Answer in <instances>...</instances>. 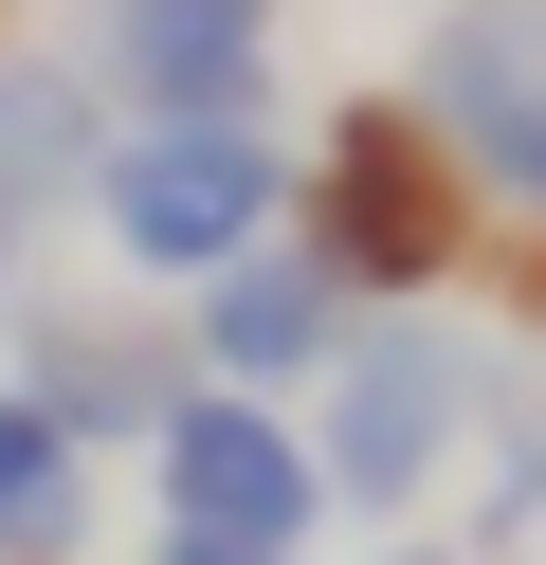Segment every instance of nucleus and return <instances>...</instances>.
I'll return each mask as SVG.
<instances>
[{"mask_svg": "<svg viewBox=\"0 0 546 565\" xmlns=\"http://www.w3.org/2000/svg\"><path fill=\"white\" fill-rule=\"evenodd\" d=\"M0 19H19V0H0ZM0 55H19V38H0Z\"/></svg>", "mask_w": 546, "mask_h": 565, "instance_id": "obj_15", "label": "nucleus"}, {"mask_svg": "<svg viewBox=\"0 0 546 565\" xmlns=\"http://www.w3.org/2000/svg\"><path fill=\"white\" fill-rule=\"evenodd\" d=\"M73 529H92V456L0 383V565H73Z\"/></svg>", "mask_w": 546, "mask_h": 565, "instance_id": "obj_10", "label": "nucleus"}, {"mask_svg": "<svg viewBox=\"0 0 546 565\" xmlns=\"http://www.w3.org/2000/svg\"><path fill=\"white\" fill-rule=\"evenodd\" d=\"M92 220H109L128 274L201 292V274H237L255 237H291V147H274V128H109Z\"/></svg>", "mask_w": 546, "mask_h": 565, "instance_id": "obj_3", "label": "nucleus"}, {"mask_svg": "<svg viewBox=\"0 0 546 565\" xmlns=\"http://www.w3.org/2000/svg\"><path fill=\"white\" fill-rule=\"evenodd\" d=\"M473 438H492V529H528L546 511V419L528 402H473Z\"/></svg>", "mask_w": 546, "mask_h": 565, "instance_id": "obj_11", "label": "nucleus"}, {"mask_svg": "<svg viewBox=\"0 0 546 565\" xmlns=\"http://www.w3.org/2000/svg\"><path fill=\"white\" fill-rule=\"evenodd\" d=\"M19 292H36V201L0 183V310H19Z\"/></svg>", "mask_w": 546, "mask_h": 565, "instance_id": "obj_12", "label": "nucleus"}, {"mask_svg": "<svg viewBox=\"0 0 546 565\" xmlns=\"http://www.w3.org/2000/svg\"><path fill=\"white\" fill-rule=\"evenodd\" d=\"M109 128H274V0H92Z\"/></svg>", "mask_w": 546, "mask_h": 565, "instance_id": "obj_6", "label": "nucleus"}, {"mask_svg": "<svg viewBox=\"0 0 546 565\" xmlns=\"http://www.w3.org/2000/svg\"><path fill=\"white\" fill-rule=\"evenodd\" d=\"M383 565H473V547H383Z\"/></svg>", "mask_w": 546, "mask_h": 565, "instance_id": "obj_14", "label": "nucleus"}, {"mask_svg": "<svg viewBox=\"0 0 546 565\" xmlns=\"http://www.w3.org/2000/svg\"><path fill=\"white\" fill-rule=\"evenodd\" d=\"M346 329H364V310L328 292L291 237H255L237 274H201V292H182V365H201V383H237V402H310Z\"/></svg>", "mask_w": 546, "mask_h": 565, "instance_id": "obj_8", "label": "nucleus"}, {"mask_svg": "<svg viewBox=\"0 0 546 565\" xmlns=\"http://www.w3.org/2000/svg\"><path fill=\"white\" fill-rule=\"evenodd\" d=\"M473 402H492V365H473L437 310H364V329L328 347V383H310L291 419H310V475H328V511H419V492L473 456Z\"/></svg>", "mask_w": 546, "mask_h": 565, "instance_id": "obj_2", "label": "nucleus"}, {"mask_svg": "<svg viewBox=\"0 0 546 565\" xmlns=\"http://www.w3.org/2000/svg\"><path fill=\"white\" fill-rule=\"evenodd\" d=\"M291 256L346 310H437L492 256V201H473V164L419 128V92H346V110H328V147L291 164Z\"/></svg>", "mask_w": 546, "mask_h": 565, "instance_id": "obj_1", "label": "nucleus"}, {"mask_svg": "<svg viewBox=\"0 0 546 565\" xmlns=\"http://www.w3.org/2000/svg\"><path fill=\"white\" fill-rule=\"evenodd\" d=\"M146 565H255V547H146Z\"/></svg>", "mask_w": 546, "mask_h": 565, "instance_id": "obj_13", "label": "nucleus"}, {"mask_svg": "<svg viewBox=\"0 0 546 565\" xmlns=\"http://www.w3.org/2000/svg\"><path fill=\"white\" fill-rule=\"evenodd\" d=\"M146 492H164V547H255V565H310L328 475H310V419L237 402V383H182L164 438H146Z\"/></svg>", "mask_w": 546, "mask_h": 565, "instance_id": "obj_4", "label": "nucleus"}, {"mask_svg": "<svg viewBox=\"0 0 546 565\" xmlns=\"http://www.w3.org/2000/svg\"><path fill=\"white\" fill-rule=\"evenodd\" d=\"M400 92H419V128L473 164V201H492L510 237H546V0H456Z\"/></svg>", "mask_w": 546, "mask_h": 565, "instance_id": "obj_5", "label": "nucleus"}, {"mask_svg": "<svg viewBox=\"0 0 546 565\" xmlns=\"http://www.w3.org/2000/svg\"><path fill=\"white\" fill-rule=\"evenodd\" d=\"M92 164H109V92H92V55H0V183L55 220V201H92Z\"/></svg>", "mask_w": 546, "mask_h": 565, "instance_id": "obj_9", "label": "nucleus"}, {"mask_svg": "<svg viewBox=\"0 0 546 565\" xmlns=\"http://www.w3.org/2000/svg\"><path fill=\"white\" fill-rule=\"evenodd\" d=\"M182 383L201 365H182V329H146V310H19V402L55 419L73 456H146Z\"/></svg>", "mask_w": 546, "mask_h": 565, "instance_id": "obj_7", "label": "nucleus"}]
</instances>
